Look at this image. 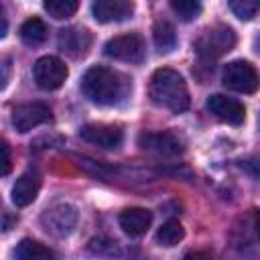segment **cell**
Wrapping results in <instances>:
<instances>
[{
    "instance_id": "cell-1",
    "label": "cell",
    "mask_w": 260,
    "mask_h": 260,
    "mask_svg": "<svg viewBox=\"0 0 260 260\" xmlns=\"http://www.w3.org/2000/svg\"><path fill=\"white\" fill-rule=\"evenodd\" d=\"M81 89L85 98L98 106H116L130 89L128 79L104 65L89 67L81 77Z\"/></svg>"
},
{
    "instance_id": "cell-2",
    "label": "cell",
    "mask_w": 260,
    "mask_h": 260,
    "mask_svg": "<svg viewBox=\"0 0 260 260\" xmlns=\"http://www.w3.org/2000/svg\"><path fill=\"white\" fill-rule=\"evenodd\" d=\"M148 93L156 106H160L173 114H181L189 108L187 83H185L183 75L175 69H169V67L156 69L150 77Z\"/></svg>"
},
{
    "instance_id": "cell-3",
    "label": "cell",
    "mask_w": 260,
    "mask_h": 260,
    "mask_svg": "<svg viewBox=\"0 0 260 260\" xmlns=\"http://www.w3.org/2000/svg\"><path fill=\"white\" fill-rule=\"evenodd\" d=\"M236 47V32L225 24L205 28L193 43L195 53L201 59H217Z\"/></svg>"
},
{
    "instance_id": "cell-4",
    "label": "cell",
    "mask_w": 260,
    "mask_h": 260,
    "mask_svg": "<svg viewBox=\"0 0 260 260\" xmlns=\"http://www.w3.org/2000/svg\"><path fill=\"white\" fill-rule=\"evenodd\" d=\"M104 53L112 59L118 61H126V63H140L146 55V47H144V39L136 32H128V35H120L110 39L104 45Z\"/></svg>"
},
{
    "instance_id": "cell-5",
    "label": "cell",
    "mask_w": 260,
    "mask_h": 260,
    "mask_svg": "<svg viewBox=\"0 0 260 260\" xmlns=\"http://www.w3.org/2000/svg\"><path fill=\"white\" fill-rule=\"evenodd\" d=\"M221 81L232 91H238V93H254L256 87H258V73H256V69H254L252 63L238 59V61H232V63L225 65Z\"/></svg>"
},
{
    "instance_id": "cell-6",
    "label": "cell",
    "mask_w": 260,
    "mask_h": 260,
    "mask_svg": "<svg viewBox=\"0 0 260 260\" xmlns=\"http://www.w3.org/2000/svg\"><path fill=\"white\" fill-rule=\"evenodd\" d=\"M67 65L59 59V57H53V55H47V57H41L35 67H32V75H35V81L41 89H57L65 83L67 79Z\"/></svg>"
},
{
    "instance_id": "cell-7",
    "label": "cell",
    "mask_w": 260,
    "mask_h": 260,
    "mask_svg": "<svg viewBox=\"0 0 260 260\" xmlns=\"http://www.w3.org/2000/svg\"><path fill=\"white\" fill-rule=\"evenodd\" d=\"M41 223L43 228L51 234V236H67L73 232L75 223H77V211L73 205H67V203H59L51 209H47L43 215H41Z\"/></svg>"
},
{
    "instance_id": "cell-8",
    "label": "cell",
    "mask_w": 260,
    "mask_h": 260,
    "mask_svg": "<svg viewBox=\"0 0 260 260\" xmlns=\"http://www.w3.org/2000/svg\"><path fill=\"white\" fill-rule=\"evenodd\" d=\"M51 118V110L49 106H45L43 102H28V104H20L12 110V126L18 132H30L32 128L49 122Z\"/></svg>"
},
{
    "instance_id": "cell-9",
    "label": "cell",
    "mask_w": 260,
    "mask_h": 260,
    "mask_svg": "<svg viewBox=\"0 0 260 260\" xmlns=\"http://www.w3.org/2000/svg\"><path fill=\"white\" fill-rule=\"evenodd\" d=\"M79 136L89 142V144H95L100 148H118L124 140V132L118 128V126H112V124H98V122H89V124H83L81 130H79Z\"/></svg>"
},
{
    "instance_id": "cell-10",
    "label": "cell",
    "mask_w": 260,
    "mask_h": 260,
    "mask_svg": "<svg viewBox=\"0 0 260 260\" xmlns=\"http://www.w3.org/2000/svg\"><path fill=\"white\" fill-rule=\"evenodd\" d=\"M207 110L217 120H221L225 124H232V126H240L246 120V108H244V104L238 102V100H234V98L221 95V93H215V95H209L207 98Z\"/></svg>"
},
{
    "instance_id": "cell-11",
    "label": "cell",
    "mask_w": 260,
    "mask_h": 260,
    "mask_svg": "<svg viewBox=\"0 0 260 260\" xmlns=\"http://www.w3.org/2000/svg\"><path fill=\"white\" fill-rule=\"evenodd\" d=\"M138 146L142 150L162 154V156H177L183 152L181 140L173 132H144L138 136Z\"/></svg>"
},
{
    "instance_id": "cell-12",
    "label": "cell",
    "mask_w": 260,
    "mask_h": 260,
    "mask_svg": "<svg viewBox=\"0 0 260 260\" xmlns=\"http://www.w3.org/2000/svg\"><path fill=\"white\" fill-rule=\"evenodd\" d=\"M57 43H59V49L71 57H83L91 45V35L85 30V28H77V26H71V28H63L57 37Z\"/></svg>"
},
{
    "instance_id": "cell-13",
    "label": "cell",
    "mask_w": 260,
    "mask_h": 260,
    "mask_svg": "<svg viewBox=\"0 0 260 260\" xmlns=\"http://www.w3.org/2000/svg\"><path fill=\"white\" fill-rule=\"evenodd\" d=\"M39 189H41V177L37 171H26L22 173L16 183L12 185V203L16 207H26L30 205L37 195H39Z\"/></svg>"
},
{
    "instance_id": "cell-14",
    "label": "cell",
    "mask_w": 260,
    "mask_h": 260,
    "mask_svg": "<svg viewBox=\"0 0 260 260\" xmlns=\"http://www.w3.org/2000/svg\"><path fill=\"white\" fill-rule=\"evenodd\" d=\"M93 18L98 22H118L132 14L130 0H95L91 6Z\"/></svg>"
},
{
    "instance_id": "cell-15",
    "label": "cell",
    "mask_w": 260,
    "mask_h": 260,
    "mask_svg": "<svg viewBox=\"0 0 260 260\" xmlns=\"http://www.w3.org/2000/svg\"><path fill=\"white\" fill-rule=\"evenodd\" d=\"M118 221H120V228H122L128 236L138 238V236L146 234V230L150 228V223H152V213H150L148 209H144V207H128V209H124V211L120 213Z\"/></svg>"
},
{
    "instance_id": "cell-16",
    "label": "cell",
    "mask_w": 260,
    "mask_h": 260,
    "mask_svg": "<svg viewBox=\"0 0 260 260\" xmlns=\"http://www.w3.org/2000/svg\"><path fill=\"white\" fill-rule=\"evenodd\" d=\"M14 256L20 258V260H49L53 258V250H49L47 246H43L41 242H35V240H20V244L14 248Z\"/></svg>"
},
{
    "instance_id": "cell-17",
    "label": "cell",
    "mask_w": 260,
    "mask_h": 260,
    "mask_svg": "<svg viewBox=\"0 0 260 260\" xmlns=\"http://www.w3.org/2000/svg\"><path fill=\"white\" fill-rule=\"evenodd\" d=\"M20 39L28 47H37L47 39V24L41 18H28L20 26Z\"/></svg>"
},
{
    "instance_id": "cell-18",
    "label": "cell",
    "mask_w": 260,
    "mask_h": 260,
    "mask_svg": "<svg viewBox=\"0 0 260 260\" xmlns=\"http://www.w3.org/2000/svg\"><path fill=\"white\" fill-rule=\"evenodd\" d=\"M183 236H185V230L179 223V219H169V221H165L158 228V232H156V244L158 246H165V248H173V246H177L183 240Z\"/></svg>"
},
{
    "instance_id": "cell-19",
    "label": "cell",
    "mask_w": 260,
    "mask_h": 260,
    "mask_svg": "<svg viewBox=\"0 0 260 260\" xmlns=\"http://www.w3.org/2000/svg\"><path fill=\"white\" fill-rule=\"evenodd\" d=\"M154 45L158 47V51H171L175 49L177 45V32H175V26L167 20H160L154 24Z\"/></svg>"
},
{
    "instance_id": "cell-20",
    "label": "cell",
    "mask_w": 260,
    "mask_h": 260,
    "mask_svg": "<svg viewBox=\"0 0 260 260\" xmlns=\"http://www.w3.org/2000/svg\"><path fill=\"white\" fill-rule=\"evenodd\" d=\"M43 6L49 12V16L63 20V18H69L77 12L79 0H43Z\"/></svg>"
},
{
    "instance_id": "cell-21",
    "label": "cell",
    "mask_w": 260,
    "mask_h": 260,
    "mask_svg": "<svg viewBox=\"0 0 260 260\" xmlns=\"http://www.w3.org/2000/svg\"><path fill=\"white\" fill-rule=\"evenodd\" d=\"M171 8L181 20H193L201 12L199 0H171Z\"/></svg>"
},
{
    "instance_id": "cell-22",
    "label": "cell",
    "mask_w": 260,
    "mask_h": 260,
    "mask_svg": "<svg viewBox=\"0 0 260 260\" xmlns=\"http://www.w3.org/2000/svg\"><path fill=\"white\" fill-rule=\"evenodd\" d=\"M228 2H230L232 12L242 20L254 18L258 12V6H260V0H228Z\"/></svg>"
},
{
    "instance_id": "cell-23",
    "label": "cell",
    "mask_w": 260,
    "mask_h": 260,
    "mask_svg": "<svg viewBox=\"0 0 260 260\" xmlns=\"http://www.w3.org/2000/svg\"><path fill=\"white\" fill-rule=\"evenodd\" d=\"M12 171V154H10V146L4 138H0V177L8 175Z\"/></svg>"
},
{
    "instance_id": "cell-24",
    "label": "cell",
    "mask_w": 260,
    "mask_h": 260,
    "mask_svg": "<svg viewBox=\"0 0 260 260\" xmlns=\"http://www.w3.org/2000/svg\"><path fill=\"white\" fill-rule=\"evenodd\" d=\"M10 75V59L8 57H0V89L6 85Z\"/></svg>"
},
{
    "instance_id": "cell-25",
    "label": "cell",
    "mask_w": 260,
    "mask_h": 260,
    "mask_svg": "<svg viewBox=\"0 0 260 260\" xmlns=\"http://www.w3.org/2000/svg\"><path fill=\"white\" fill-rule=\"evenodd\" d=\"M6 30H8V16H6L4 6L0 4V39L6 37Z\"/></svg>"
}]
</instances>
